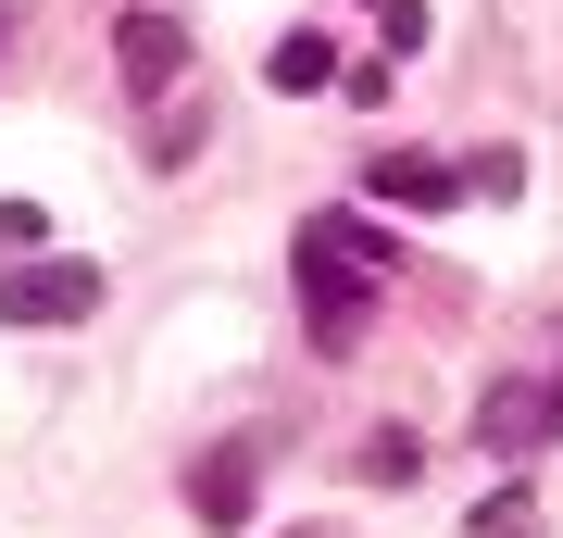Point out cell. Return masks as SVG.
Instances as JSON below:
<instances>
[{
  "mask_svg": "<svg viewBox=\"0 0 563 538\" xmlns=\"http://www.w3.org/2000/svg\"><path fill=\"white\" fill-rule=\"evenodd\" d=\"M51 239V213H38V200H0V251H38Z\"/></svg>",
  "mask_w": 563,
  "mask_h": 538,
  "instance_id": "10",
  "label": "cell"
},
{
  "mask_svg": "<svg viewBox=\"0 0 563 538\" xmlns=\"http://www.w3.org/2000/svg\"><path fill=\"white\" fill-rule=\"evenodd\" d=\"M251 476H263V439H225L188 463V514L201 526H251Z\"/></svg>",
  "mask_w": 563,
  "mask_h": 538,
  "instance_id": "5",
  "label": "cell"
},
{
  "mask_svg": "<svg viewBox=\"0 0 563 538\" xmlns=\"http://www.w3.org/2000/svg\"><path fill=\"white\" fill-rule=\"evenodd\" d=\"M113 63H125V100H176V76H188V25L176 13H113Z\"/></svg>",
  "mask_w": 563,
  "mask_h": 538,
  "instance_id": "3",
  "label": "cell"
},
{
  "mask_svg": "<svg viewBox=\"0 0 563 538\" xmlns=\"http://www.w3.org/2000/svg\"><path fill=\"white\" fill-rule=\"evenodd\" d=\"M539 439H563V339H551V388H539Z\"/></svg>",
  "mask_w": 563,
  "mask_h": 538,
  "instance_id": "11",
  "label": "cell"
},
{
  "mask_svg": "<svg viewBox=\"0 0 563 538\" xmlns=\"http://www.w3.org/2000/svg\"><path fill=\"white\" fill-rule=\"evenodd\" d=\"M363 200H401V213H451V200H463V163H439V151H376V163H363Z\"/></svg>",
  "mask_w": 563,
  "mask_h": 538,
  "instance_id": "4",
  "label": "cell"
},
{
  "mask_svg": "<svg viewBox=\"0 0 563 538\" xmlns=\"http://www.w3.org/2000/svg\"><path fill=\"white\" fill-rule=\"evenodd\" d=\"M301 339L313 351H363V326H376V288H388V239L363 213H301Z\"/></svg>",
  "mask_w": 563,
  "mask_h": 538,
  "instance_id": "1",
  "label": "cell"
},
{
  "mask_svg": "<svg viewBox=\"0 0 563 538\" xmlns=\"http://www.w3.org/2000/svg\"><path fill=\"white\" fill-rule=\"evenodd\" d=\"M526 400H539L526 376H501V388H488V414H476V426H488V451H514V439H526Z\"/></svg>",
  "mask_w": 563,
  "mask_h": 538,
  "instance_id": "7",
  "label": "cell"
},
{
  "mask_svg": "<svg viewBox=\"0 0 563 538\" xmlns=\"http://www.w3.org/2000/svg\"><path fill=\"white\" fill-rule=\"evenodd\" d=\"M88 314H101V263H76V251L0 276V326H88Z\"/></svg>",
  "mask_w": 563,
  "mask_h": 538,
  "instance_id": "2",
  "label": "cell"
},
{
  "mask_svg": "<svg viewBox=\"0 0 563 538\" xmlns=\"http://www.w3.org/2000/svg\"><path fill=\"white\" fill-rule=\"evenodd\" d=\"M463 188H488V200H514V188H526V151H476V163H463Z\"/></svg>",
  "mask_w": 563,
  "mask_h": 538,
  "instance_id": "9",
  "label": "cell"
},
{
  "mask_svg": "<svg viewBox=\"0 0 563 538\" xmlns=\"http://www.w3.org/2000/svg\"><path fill=\"white\" fill-rule=\"evenodd\" d=\"M263 76H276L288 100H313L325 76H339V51H325V25H288V39H276V51H263Z\"/></svg>",
  "mask_w": 563,
  "mask_h": 538,
  "instance_id": "6",
  "label": "cell"
},
{
  "mask_svg": "<svg viewBox=\"0 0 563 538\" xmlns=\"http://www.w3.org/2000/svg\"><path fill=\"white\" fill-rule=\"evenodd\" d=\"M476 538H539V501H526V488H488L476 501Z\"/></svg>",
  "mask_w": 563,
  "mask_h": 538,
  "instance_id": "8",
  "label": "cell"
}]
</instances>
